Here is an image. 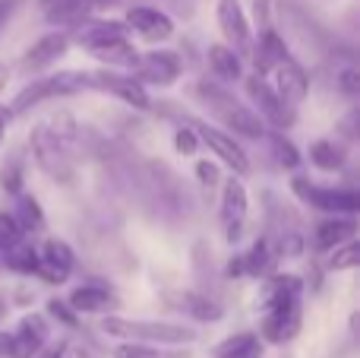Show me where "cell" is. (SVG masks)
<instances>
[{
  "label": "cell",
  "mask_w": 360,
  "mask_h": 358,
  "mask_svg": "<svg viewBox=\"0 0 360 358\" xmlns=\"http://www.w3.org/2000/svg\"><path fill=\"white\" fill-rule=\"evenodd\" d=\"M193 92H196V99L212 111V118H215L224 130H231V137H247V140L266 137V124H262V118L250 105H243L224 82L199 80L196 86H193Z\"/></svg>",
  "instance_id": "6da1fadb"
},
{
  "label": "cell",
  "mask_w": 360,
  "mask_h": 358,
  "mask_svg": "<svg viewBox=\"0 0 360 358\" xmlns=\"http://www.w3.org/2000/svg\"><path fill=\"white\" fill-rule=\"evenodd\" d=\"M101 330L114 340L130 342H155V346H190L196 342V330L171 321H133V317H105Z\"/></svg>",
  "instance_id": "7a4b0ae2"
},
{
  "label": "cell",
  "mask_w": 360,
  "mask_h": 358,
  "mask_svg": "<svg viewBox=\"0 0 360 358\" xmlns=\"http://www.w3.org/2000/svg\"><path fill=\"white\" fill-rule=\"evenodd\" d=\"M79 92H89V76L82 70H60V73H48V76H38L32 80L29 86H22L13 99L10 111L13 114H25L32 111L35 105L51 99H73Z\"/></svg>",
  "instance_id": "3957f363"
},
{
  "label": "cell",
  "mask_w": 360,
  "mask_h": 358,
  "mask_svg": "<svg viewBox=\"0 0 360 358\" xmlns=\"http://www.w3.org/2000/svg\"><path fill=\"white\" fill-rule=\"evenodd\" d=\"M29 149L41 175H48L60 187H73L76 184V159L60 140L54 137L48 124H35L29 133Z\"/></svg>",
  "instance_id": "277c9868"
},
{
  "label": "cell",
  "mask_w": 360,
  "mask_h": 358,
  "mask_svg": "<svg viewBox=\"0 0 360 358\" xmlns=\"http://www.w3.org/2000/svg\"><path fill=\"white\" fill-rule=\"evenodd\" d=\"M291 190L304 206L329 216H354L360 209V194L354 187H323V184H313L310 178L297 175L291 178Z\"/></svg>",
  "instance_id": "5b68a950"
},
{
  "label": "cell",
  "mask_w": 360,
  "mask_h": 358,
  "mask_svg": "<svg viewBox=\"0 0 360 358\" xmlns=\"http://www.w3.org/2000/svg\"><path fill=\"white\" fill-rule=\"evenodd\" d=\"M243 89H247V99H250V105H253V111L262 118V124H272L275 130H291V127L297 124V108L285 105L281 95L275 92V86L262 73L247 76Z\"/></svg>",
  "instance_id": "8992f818"
},
{
  "label": "cell",
  "mask_w": 360,
  "mask_h": 358,
  "mask_svg": "<svg viewBox=\"0 0 360 358\" xmlns=\"http://www.w3.org/2000/svg\"><path fill=\"white\" fill-rule=\"evenodd\" d=\"M86 76H89V89H95V92L114 95V99H120L124 105L136 108V111H149L152 108L149 89H146V82H139L133 73L101 67V70H92V73H86Z\"/></svg>",
  "instance_id": "52a82bcc"
},
{
  "label": "cell",
  "mask_w": 360,
  "mask_h": 358,
  "mask_svg": "<svg viewBox=\"0 0 360 358\" xmlns=\"http://www.w3.org/2000/svg\"><path fill=\"white\" fill-rule=\"evenodd\" d=\"M186 124L196 130L199 146H209V152H212V156H218V162H221V165H228L231 175H237V178L250 175V168H253V165H250L247 149H243V146L237 143L228 130H218V127L205 124V121H196V118L186 121Z\"/></svg>",
  "instance_id": "ba28073f"
},
{
  "label": "cell",
  "mask_w": 360,
  "mask_h": 358,
  "mask_svg": "<svg viewBox=\"0 0 360 358\" xmlns=\"http://www.w3.org/2000/svg\"><path fill=\"white\" fill-rule=\"evenodd\" d=\"M247 213H250L247 187H243V181L237 175H231L228 181H221V206H218L221 228H224V241H228V245H237V241L243 238Z\"/></svg>",
  "instance_id": "9c48e42d"
},
{
  "label": "cell",
  "mask_w": 360,
  "mask_h": 358,
  "mask_svg": "<svg viewBox=\"0 0 360 358\" xmlns=\"http://www.w3.org/2000/svg\"><path fill=\"white\" fill-rule=\"evenodd\" d=\"M300 327H304V302L275 304V308L262 311L259 340L262 342H272V346H285V342L297 340Z\"/></svg>",
  "instance_id": "30bf717a"
},
{
  "label": "cell",
  "mask_w": 360,
  "mask_h": 358,
  "mask_svg": "<svg viewBox=\"0 0 360 358\" xmlns=\"http://www.w3.org/2000/svg\"><path fill=\"white\" fill-rule=\"evenodd\" d=\"M215 19L224 35V44H228L237 57H250V51H253V29H250V19H247V13H243L240 0H218Z\"/></svg>",
  "instance_id": "8fae6325"
},
{
  "label": "cell",
  "mask_w": 360,
  "mask_h": 358,
  "mask_svg": "<svg viewBox=\"0 0 360 358\" xmlns=\"http://www.w3.org/2000/svg\"><path fill=\"white\" fill-rule=\"evenodd\" d=\"M180 73H184V57L168 48L139 51V63L133 70L139 82H152V86H174Z\"/></svg>",
  "instance_id": "7c38bea8"
},
{
  "label": "cell",
  "mask_w": 360,
  "mask_h": 358,
  "mask_svg": "<svg viewBox=\"0 0 360 358\" xmlns=\"http://www.w3.org/2000/svg\"><path fill=\"white\" fill-rule=\"evenodd\" d=\"M162 302L171 311H177V314L190 317L196 323H218L224 317L221 304L199 289H168V292H162Z\"/></svg>",
  "instance_id": "4fadbf2b"
},
{
  "label": "cell",
  "mask_w": 360,
  "mask_h": 358,
  "mask_svg": "<svg viewBox=\"0 0 360 358\" xmlns=\"http://www.w3.org/2000/svg\"><path fill=\"white\" fill-rule=\"evenodd\" d=\"M73 266H76V254L67 241L44 238L41 251H38V270H35V276L44 285H63L70 279V273H73Z\"/></svg>",
  "instance_id": "5bb4252c"
},
{
  "label": "cell",
  "mask_w": 360,
  "mask_h": 358,
  "mask_svg": "<svg viewBox=\"0 0 360 358\" xmlns=\"http://www.w3.org/2000/svg\"><path fill=\"white\" fill-rule=\"evenodd\" d=\"M124 25L152 44H162L174 35V19L168 13H162L158 6H130L124 13Z\"/></svg>",
  "instance_id": "9a60e30c"
},
{
  "label": "cell",
  "mask_w": 360,
  "mask_h": 358,
  "mask_svg": "<svg viewBox=\"0 0 360 358\" xmlns=\"http://www.w3.org/2000/svg\"><path fill=\"white\" fill-rule=\"evenodd\" d=\"M51 340V327L44 314H25L19 321V327L10 333V352L6 358H35L41 352V346Z\"/></svg>",
  "instance_id": "2e32d148"
},
{
  "label": "cell",
  "mask_w": 360,
  "mask_h": 358,
  "mask_svg": "<svg viewBox=\"0 0 360 358\" xmlns=\"http://www.w3.org/2000/svg\"><path fill=\"white\" fill-rule=\"evenodd\" d=\"M70 44L73 42H70L67 29L48 32V35H41L22 57H19V67H22V73H41V70H48L51 63H57L63 54H67Z\"/></svg>",
  "instance_id": "e0dca14e"
},
{
  "label": "cell",
  "mask_w": 360,
  "mask_h": 358,
  "mask_svg": "<svg viewBox=\"0 0 360 358\" xmlns=\"http://www.w3.org/2000/svg\"><path fill=\"white\" fill-rule=\"evenodd\" d=\"M269 73H272V80H275L272 86H275V92L281 95V101H285V105H291V108L304 105L307 92H310V76H307V70L300 67L294 57L275 63Z\"/></svg>",
  "instance_id": "ac0fdd59"
},
{
  "label": "cell",
  "mask_w": 360,
  "mask_h": 358,
  "mask_svg": "<svg viewBox=\"0 0 360 358\" xmlns=\"http://www.w3.org/2000/svg\"><path fill=\"white\" fill-rule=\"evenodd\" d=\"M304 279L297 273H269L262 276L259 285V308H275V304H288V302H304Z\"/></svg>",
  "instance_id": "d6986e66"
},
{
  "label": "cell",
  "mask_w": 360,
  "mask_h": 358,
  "mask_svg": "<svg viewBox=\"0 0 360 358\" xmlns=\"http://www.w3.org/2000/svg\"><path fill=\"white\" fill-rule=\"evenodd\" d=\"M127 32L130 29L124 25V19H95V16H89V19H82L79 25L70 29V42H76V44H82L86 51H92V48H98V44H105V42L124 38Z\"/></svg>",
  "instance_id": "ffe728a7"
},
{
  "label": "cell",
  "mask_w": 360,
  "mask_h": 358,
  "mask_svg": "<svg viewBox=\"0 0 360 358\" xmlns=\"http://www.w3.org/2000/svg\"><path fill=\"white\" fill-rule=\"evenodd\" d=\"M250 57H253V63H256V73L266 76L269 70L275 67V63L288 61V57H294V54H291V48H288L285 38H281L278 32L272 29V25H266V29H259V38L253 42V51H250Z\"/></svg>",
  "instance_id": "44dd1931"
},
{
  "label": "cell",
  "mask_w": 360,
  "mask_h": 358,
  "mask_svg": "<svg viewBox=\"0 0 360 358\" xmlns=\"http://www.w3.org/2000/svg\"><path fill=\"white\" fill-rule=\"evenodd\" d=\"M67 304L76 311V314H105V311L117 308V295H114L108 285L101 283H89V285H76L73 292H70Z\"/></svg>",
  "instance_id": "7402d4cb"
},
{
  "label": "cell",
  "mask_w": 360,
  "mask_h": 358,
  "mask_svg": "<svg viewBox=\"0 0 360 358\" xmlns=\"http://www.w3.org/2000/svg\"><path fill=\"white\" fill-rule=\"evenodd\" d=\"M357 238V219L354 216H329L313 228V247L319 254H329L332 247L345 245V241Z\"/></svg>",
  "instance_id": "603a6c76"
},
{
  "label": "cell",
  "mask_w": 360,
  "mask_h": 358,
  "mask_svg": "<svg viewBox=\"0 0 360 358\" xmlns=\"http://www.w3.org/2000/svg\"><path fill=\"white\" fill-rule=\"evenodd\" d=\"M92 13V0H48L44 4V23L54 25V29H73Z\"/></svg>",
  "instance_id": "cb8c5ba5"
},
{
  "label": "cell",
  "mask_w": 360,
  "mask_h": 358,
  "mask_svg": "<svg viewBox=\"0 0 360 358\" xmlns=\"http://www.w3.org/2000/svg\"><path fill=\"white\" fill-rule=\"evenodd\" d=\"M89 54L95 57V61H101L105 67H111V70H124V73H133L136 70V63H139V51H136V44L130 42V38H114V42H105V44H98V48H92Z\"/></svg>",
  "instance_id": "d4e9b609"
},
{
  "label": "cell",
  "mask_w": 360,
  "mask_h": 358,
  "mask_svg": "<svg viewBox=\"0 0 360 358\" xmlns=\"http://www.w3.org/2000/svg\"><path fill=\"white\" fill-rule=\"evenodd\" d=\"M205 61H209L212 76H215L218 82H224V86H231V82L243 80V63H240L243 57H237L224 42L209 44V51H205Z\"/></svg>",
  "instance_id": "484cf974"
},
{
  "label": "cell",
  "mask_w": 360,
  "mask_h": 358,
  "mask_svg": "<svg viewBox=\"0 0 360 358\" xmlns=\"http://www.w3.org/2000/svg\"><path fill=\"white\" fill-rule=\"evenodd\" d=\"M278 266V254H275V245L272 238H256L253 247L243 254V276H253V279H262L269 273H275Z\"/></svg>",
  "instance_id": "4316f807"
},
{
  "label": "cell",
  "mask_w": 360,
  "mask_h": 358,
  "mask_svg": "<svg viewBox=\"0 0 360 358\" xmlns=\"http://www.w3.org/2000/svg\"><path fill=\"white\" fill-rule=\"evenodd\" d=\"M0 264H4V270L16 273V276H35V270H38V247L32 245V241L19 238L16 245H10L4 254H0Z\"/></svg>",
  "instance_id": "83f0119b"
},
{
  "label": "cell",
  "mask_w": 360,
  "mask_h": 358,
  "mask_svg": "<svg viewBox=\"0 0 360 358\" xmlns=\"http://www.w3.org/2000/svg\"><path fill=\"white\" fill-rule=\"evenodd\" d=\"M310 162L316 165L319 171H342L348 165V146L342 140H316L310 143Z\"/></svg>",
  "instance_id": "f1b7e54d"
},
{
  "label": "cell",
  "mask_w": 360,
  "mask_h": 358,
  "mask_svg": "<svg viewBox=\"0 0 360 358\" xmlns=\"http://www.w3.org/2000/svg\"><path fill=\"white\" fill-rule=\"evenodd\" d=\"M111 355L114 358H190V352L180 346H155V342H130V340H120Z\"/></svg>",
  "instance_id": "f546056e"
},
{
  "label": "cell",
  "mask_w": 360,
  "mask_h": 358,
  "mask_svg": "<svg viewBox=\"0 0 360 358\" xmlns=\"http://www.w3.org/2000/svg\"><path fill=\"white\" fill-rule=\"evenodd\" d=\"M13 219H16V226L22 228V235H35L44 228V209L41 203H38V197L32 194H16V206H13Z\"/></svg>",
  "instance_id": "4dcf8cb0"
},
{
  "label": "cell",
  "mask_w": 360,
  "mask_h": 358,
  "mask_svg": "<svg viewBox=\"0 0 360 358\" xmlns=\"http://www.w3.org/2000/svg\"><path fill=\"white\" fill-rule=\"evenodd\" d=\"M237 355L262 358V340L256 333H234L212 349V358H237Z\"/></svg>",
  "instance_id": "1f68e13d"
},
{
  "label": "cell",
  "mask_w": 360,
  "mask_h": 358,
  "mask_svg": "<svg viewBox=\"0 0 360 358\" xmlns=\"http://www.w3.org/2000/svg\"><path fill=\"white\" fill-rule=\"evenodd\" d=\"M262 140H269L275 162H278L285 171H297L300 165H304V156H300L297 146L285 137V130H266V137H262Z\"/></svg>",
  "instance_id": "d6a6232c"
},
{
  "label": "cell",
  "mask_w": 360,
  "mask_h": 358,
  "mask_svg": "<svg viewBox=\"0 0 360 358\" xmlns=\"http://www.w3.org/2000/svg\"><path fill=\"white\" fill-rule=\"evenodd\" d=\"M332 257L326 260V270L329 273H348V270H357L360 266V245H357V238H351V241H345V245H338V247H332Z\"/></svg>",
  "instance_id": "836d02e7"
},
{
  "label": "cell",
  "mask_w": 360,
  "mask_h": 358,
  "mask_svg": "<svg viewBox=\"0 0 360 358\" xmlns=\"http://www.w3.org/2000/svg\"><path fill=\"white\" fill-rule=\"evenodd\" d=\"M22 184H25L22 156H6L4 162H0V190L16 197V194H22Z\"/></svg>",
  "instance_id": "e575fe53"
},
{
  "label": "cell",
  "mask_w": 360,
  "mask_h": 358,
  "mask_svg": "<svg viewBox=\"0 0 360 358\" xmlns=\"http://www.w3.org/2000/svg\"><path fill=\"white\" fill-rule=\"evenodd\" d=\"M335 86H338V92L351 101L360 95V70L354 61H345L342 67H335Z\"/></svg>",
  "instance_id": "d590c367"
},
{
  "label": "cell",
  "mask_w": 360,
  "mask_h": 358,
  "mask_svg": "<svg viewBox=\"0 0 360 358\" xmlns=\"http://www.w3.org/2000/svg\"><path fill=\"white\" fill-rule=\"evenodd\" d=\"M335 137L342 143H357V137H360V108L357 105L335 124Z\"/></svg>",
  "instance_id": "8d00e7d4"
},
{
  "label": "cell",
  "mask_w": 360,
  "mask_h": 358,
  "mask_svg": "<svg viewBox=\"0 0 360 358\" xmlns=\"http://www.w3.org/2000/svg\"><path fill=\"white\" fill-rule=\"evenodd\" d=\"M44 308H48V317H54V321L63 323V327H70V330L79 327V314H76V311L70 308L67 302H60V298H51Z\"/></svg>",
  "instance_id": "74e56055"
},
{
  "label": "cell",
  "mask_w": 360,
  "mask_h": 358,
  "mask_svg": "<svg viewBox=\"0 0 360 358\" xmlns=\"http://www.w3.org/2000/svg\"><path fill=\"white\" fill-rule=\"evenodd\" d=\"M174 149H177V156H196L199 152V137L190 124H180L174 130Z\"/></svg>",
  "instance_id": "f35d334b"
},
{
  "label": "cell",
  "mask_w": 360,
  "mask_h": 358,
  "mask_svg": "<svg viewBox=\"0 0 360 358\" xmlns=\"http://www.w3.org/2000/svg\"><path fill=\"white\" fill-rule=\"evenodd\" d=\"M19 238H25V235H22V228L16 226L13 213H0V254H4L10 245H16Z\"/></svg>",
  "instance_id": "ab89813d"
},
{
  "label": "cell",
  "mask_w": 360,
  "mask_h": 358,
  "mask_svg": "<svg viewBox=\"0 0 360 358\" xmlns=\"http://www.w3.org/2000/svg\"><path fill=\"white\" fill-rule=\"evenodd\" d=\"M196 181L202 187H218L221 184V171H218V162H209V159H199L196 162Z\"/></svg>",
  "instance_id": "60d3db41"
},
{
  "label": "cell",
  "mask_w": 360,
  "mask_h": 358,
  "mask_svg": "<svg viewBox=\"0 0 360 358\" xmlns=\"http://www.w3.org/2000/svg\"><path fill=\"white\" fill-rule=\"evenodd\" d=\"M67 349H70V340H54V342L48 340L35 358H63V355H67Z\"/></svg>",
  "instance_id": "b9f144b4"
},
{
  "label": "cell",
  "mask_w": 360,
  "mask_h": 358,
  "mask_svg": "<svg viewBox=\"0 0 360 358\" xmlns=\"http://www.w3.org/2000/svg\"><path fill=\"white\" fill-rule=\"evenodd\" d=\"M253 16H256V23H259V29L272 25L269 23V16H272V0H253Z\"/></svg>",
  "instance_id": "7bdbcfd3"
},
{
  "label": "cell",
  "mask_w": 360,
  "mask_h": 358,
  "mask_svg": "<svg viewBox=\"0 0 360 358\" xmlns=\"http://www.w3.org/2000/svg\"><path fill=\"white\" fill-rule=\"evenodd\" d=\"M19 0H0V32L6 29V23H10V16L16 13Z\"/></svg>",
  "instance_id": "ee69618b"
},
{
  "label": "cell",
  "mask_w": 360,
  "mask_h": 358,
  "mask_svg": "<svg viewBox=\"0 0 360 358\" xmlns=\"http://www.w3.org/2000/svg\"><path fill=\"white\" fill-rule=\"evenodd\" d=\"M16 118V114L10 111L6 105H0V146H4V140H6V130H10V121Z\"/></svg>",
  "instance_id": "f6af8a7d"
},
{
  "label": "cell",
  "mask_w": 360,
  "mask_h": 358,
  "mask_svg": "<svg viewBox=\"0 0 360 358\" xmlns=\"http://www.w3.org/2000/svg\"><path fill=\"white\" fill-rule=\"evenodd\" d=\"M224 273H228L231 279H240V276H243V254H240V257H234V260H231V264H228V270H224Z\"/></svg>",
  "instance_id": "bcb514c9"
},
{
  "label": "cell",
  "mask_w": 360,
  "mask_h": 358,
  "mask_svg": "<svg viewBox=\"0 0 360 358\" xmlns=\"http://www.w3.org/2000/svg\"><path fill=\"white\" fill-rule=\"evenodd\" d=\"M6 82H10V67H6V63H0V92L6 89Z\"/></svg>",
  "instance_id": "7dc6e473"
},
{
  "label": "cell",
  "mask_w": 360,
  "mask_h": 358,
  "mask_svg": "<svg viewBox=\"0 0 360 358\" xmlns=\"http://www.w3.org/2000/svg\"><path fill=\"white\" fill-rule=\"evenodd\" d=\"M10 352V333H0V358H6Z\"/></svg>",
  "instance_id": "c3c4849f"
},
{
  "label": "cell",
  "mask_w": 360,
  "mask_h": 358,
  "mask_svg": "<svg viewBox=\"0 0 360 358\" xmlns=\"http://www.w3.org/2000/svg\"><path fill=\"white\" fill-rule=\"evenodd\" d=\"M120 0H92V6L95 10H108V6H117Z\"/></svg>",
  "instance_id": "681fc988"
},
{
  "label": "cell",
  "mask_w": 360,
  "mask_h": 358,
  "mask_svg": "<svg viewBox=\"0 0 360 358\" xmlns=\"http://www.w3.org/2000/svg\"><path fill=\"white\" fill-rule=\"evenodd\" d=\"M4 317H6V302L0 298V321H4Z\"/></svg>",
  "instance_id": "f907efd6"
},
{
  "label": "cell",
  "mask_w": 360,
  "mask_h": 358,
  "mask_svg": "<svg viewBox=\"0 0 360 358\" xmlns=\"http://www.w3.org/2000/svg\"><path fill=\"white\" fill-rule=\"evenodd\" d=\"M237 358H253V355H237Z\"/></svg>",
  "instance_id": "816d5d0a"
},
{
  "label": "cell",
  "mask_w": 360,
  "mask_h": 358,
  "mask_svg": "<svg viewBox=\"0 0 360 358\" xmlns=\"http://www.w3.org/2000/svg\"><path fill=\"white\" fill-rule=\"evenodd\" d=\"M38 4H41V6H44V4H48V0H38Z\"/></svg>",
  "instance_id": "f5cc1de1"
}]
</instances>
